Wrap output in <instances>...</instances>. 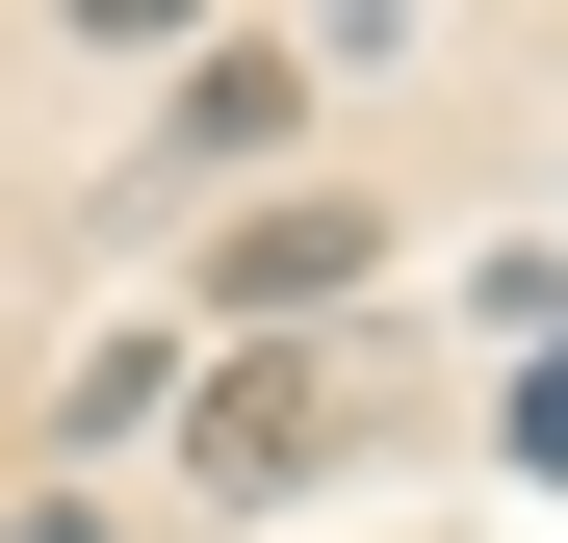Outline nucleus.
<instances>
[{
  "mask_svg": "<svg viewBox=\"0 0 568 543\" xmlns=\"http://www.w3.org/2000/svg\"><path fill=\"white\" fill-rule=\"evenodd\" d=\"M311 285H362V208H258V233L207 259V311H233L258 362H284V311H311Z\"/></svg>",
  "mask_w": 568,
  "mask_h": 543,
  "instance_id": "1",
  "label": "nucleus"
},
{
  "mask_svg": "<svg viewBox=\"0 0 568 543\" xmlns=\"http://www.w3.org/2000/svg\"><path fill=\"white\" fill-rule=\"evenodd\" d=\"M27 543H104V517H27Z\"/></svg>",
  "mask_w": 568,
  "mask_h": 543,
  "instance_id": "4",
  "label": "nucleus"
},
{
  "mask_svg": "<svg viewBox=\"0 0 568 543\" xmlns=\"http://www.w3.org/2000/svg\"><path fill=\"white\" fill-rule=\"evenodd\" d=\"M284 104H311V52H207V78H181V155H258Z\"/></svg>",
  "mask_w": 568,
  "mask_h": 543,
  "instance_id": "3",
  "label": "nucleus"
},
{
  "mask_svg": "<svg viewBox=\"0 0 568 543\" xmlns=\"http://www.w3.org/2000/svg\"><path fill=\"white\" fill-rule=\"evenodd\" d=\"M284 466H311V362H233L207 389V492H284Z\"/></svg>",
  "mask_w": 568,
  "mask_h": 543,
  "instance_id": "2",
  "label": "nucleus"
}]
</instances>
